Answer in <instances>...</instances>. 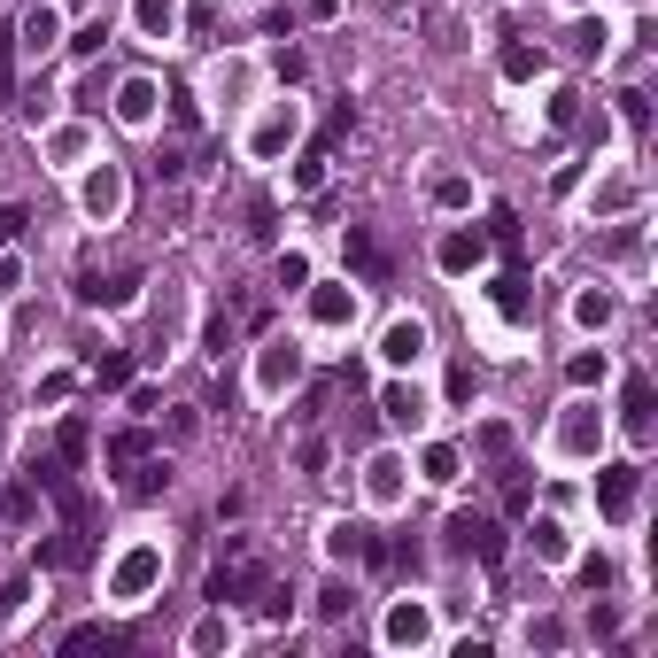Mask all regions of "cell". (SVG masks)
I'll list each match as a JSON object with an SVG mask.
<instances>
[{
  "mask_svg": "<svg viewBox=\"0 0 658 658\" xmlns=\"http://www.w3.org/2000/svg\"><path fill=\"white\" fill-rule=\"evenodd\" d=\"M295 372H302V357L287 349V341H271V349H264V372H256V380L279 395V388H295Z\"/></svg>",
  "mask_w": 658,
  "mask_h": 658,
  "instance_id": "6",
  "label": "cell"
},
{
  "mask_svg": "<svg viewBox=\"0 0 658 658\" xmlns=\"http://www.w3.org/2000/svg\"><path fill=\"white\" fill-rule=\"evenodd\" d=\"M86 210L93 217H117L124 210V179H117V171H93V179H86Z\"/></svg>",
  "mask_w": 658,
  "mask_h": 658,
  "instance_id": "7",
  "label": "cell"
},
{
  "mask_svg": "<svg viewBox=\"0 0 658 658\" xmlns=\"http://www.w3.org/2000/svg\"><path fill=\"white\" fill-rule=\"evenodd\" d=\"M597 496H604V511H612V519H628V511H635V465H604Z\"/></svg>",
  "mask_w": 658,
  "mask_h": 658,
  "instance_id": "3",
  "label": "cell"
},
{
  "mask_svg": "<svg viewBox=\"0 0 658 658\" xmlns=\"http://www.w3.org/2000/svg\"><path fill=\"white\" fill-rule=\"evenodd\" d=\"M535 70H542V55H535V47H504V78H519V86H527Z\"/></svg>",
  "mask_w": 658,
  "mask_h": 658,
  "instance_id": "20",
  "label": "cell"
},
{
  "mask_svg": "<svg viewBox=\"0 0 658 658\" xmlns=\"http://www.w3.org/2000/svg\"><path fill=\"white\" fill-rule=\"evenodd\" d=\"M449 542H457V550H473V558H488V566L504 558V535H496V519H488V511H457V519H449Z\"/></svg>",
  "mask_w": 658,
  "mask_h": 658,
  "instance_id": "2",
  "label": "cell"
},
{
  "mask_svg": "<svg viewBox=\"0 0 658 658\" xmlns=\"http://www.w3.org/2000/svg\"><path fill=\"white\" fill-rule=\"evenodd\" d=\"M24 47H31V55L55 47V8H24Z\"/></svg>",
  "mask_w": 658,
  "mask_h": 658,
  "instance_id": "14",
  "label": "cell"
},
{
  "mask_svg": "<svg viewBox=\"0 0 658 658\" xmlns=\"http://www.w3.org/2000/svg\"><path fill=\"white\" fill-rule=\"evenodd\" d=\"M326 550H333V558H380V542L364 535L357 519H333V527H326Z\"/></svg>",
  "mask_w": 658,
  "mask_h": 658,
  "instance_id": "4",
  "label": "cell"
},
{
  "mask_svg": "<svg viewBox=\"0 0 658 658\" xmlns=\"http://www.w3.org/2000/svg\"><path fill=\"white\" fill-rule=\"evenodd\" d=\"M310 310H318V326H349V318H357V295H349V287H318Z\"/></svg>",
  "mask_w": 658,
  "mask_h": 658,
  "instance_id": "11",
  "label": "cell"
},
{
  "mask_svg": "<svg viewBox=\"0 0 658 658\" xmlns=\"http://www.w3.org/2000/svg\"><path fill=\"white\" fill-rule=\"evenodd\" d=\"M55 449H62V457H70V465H78V457H86V426L70 419V426H62V434H55Z\"/></svg>",
  "mask_w": 658,
  "mask_h": 658,
  "instance_id": "24",
  "label": "cell"
},
{
  "mask_svg": "<svg viewBox=\"0 0 658 658\" xmlns=\"http://www.w3.org/2000/svg\"><path fill=\"white\" fill-rule=\"evenodd\" d=\"M217 643H233V628H225V620H202V628H194V651H217Z\"/></svg>",
  "mask_w": 658,
  "mask_h": 658,
  "instance_id": "25",
  "label": "cell"
},
{
  "mask_svg": "<svg viewBox=\"0 0 658 658\" xmlns=\"http://www.w3.org/2000/svg\"><path fill=\"white\" fill-rule=\"evenodd\" d=\"M148 573H155V558H148V550H132V558H124V573H117V597H124V604H140Z\"/></svg>",
  "mask_w": 658,
  "mask_h": 658,
  "instance_id": "12",
  "label": "cell"
},
{
  "mask_svg": "<svg viewBox=\"0 0 658 658\" xmlns=\"http://www.w3.org/2000/svg\"><path fill=\"white\" fill-rule=\"evenodd\" d=\"M349 264H357L364 279H388V248H380L372 233H357V225H349Z\"/></svg>",
  "mask_w": 658,
  "mask_h": 658,
  "instance_id": "9",
  "label": "cell"
},
{
  "mask_svg": "<svg viewBox=\"0 0 658 658\" xmlns=\"http://www.w3.org/2000/svg\"><path fill=\"white\" fill-rule=\"evenodd\" d=\"M535 558H566V527H558V519L535 527Z\"/></svg>",
  "mask_w": 658,
  "mask_h": 658,
  "instance_id": "21",
  "label": "cell"
},
{
  "mask_svg": "<svg viewBox=\"0 0 658 658\" xmlns=\"http://www.w3.org/2000/svg\"><path fill=\"white\" fill-rule=\"evenodd\" d=\"M132 24L148 31V39H171V24H179V8H171V0H132Z\"/></svg>",
  "mask_w": 658,
  "mask_h": 658,
  "instance_id": "10",
  "label": "cell"
},
{
  "mask_svg": "<svg viewBox=\"0 0 658 658\" xmlns=\"http://www.w3.org/2000/svg\"><path fill=\"white\" fill-rule=\"evenodd\" d=\"M419 635H426V612H419V604H403V612L388 620V643H419Z\"/></svg>",
  "mask_w": 658,
  "mask_h": 658,
  "instance_id": "18",
  "label": "cell"
},
{
  "mask_svg": "<svg viewBox=\"0 0 658 658\" xmlns=\"http://www.w3.org/2000/svg\"><path fill=\"white\" fill-rule=\"evenodd\" d=\"M434 202H442V210H465V202H473V186H465V179H442V186H434Z\"/></svg>",
  "mask_w": 658,
  "mask_h": 658,
  "instance_id": "23",
  "label": "cell"
},
{
  "mask_svg": "<svg viewBox=\"0 0 658 658\" xmlns=\"http://www.w3.org/2000/svg\"><path fill=\"white\" fill-rule=\"evenodd\" d=\"M496 310H504V318H519V310H527V279H519V271H504V279H496Z\"/></svg>",
  "mask_w": 658,
  "mask_h": 658,
  "instance_id": "17",
  "label": "cell"
},
{
  "mask_svg": "<svg viewBox=\"0 0 658 658\" xmlns=\"http://www.w3.org/2000/svg\"><path fill=\"white\" fill-rule=\"evenodd\" d=\"M318 186H326V148H310L295 163V194H318Z\"/></svg>",
  "mask_w": 658,
  "mask_h": 658,
  "instance_id": "16",
  "label": "cell"
},
{
  "mask_svg": "<svg viewBox=\"0 0 658 658\" xmlns=\"http://www.w3.org/2000/svg\"><path fill=\"white\" fill-rule=\"evenodd\" d=\"M589 442H597V419H589V403H581L566 419V449H589Z\"/></svg>",
  "mask_w": 658,
  "mask_h": 658,
  "instance_id": "22",
  "label": "cell"
},
{
  "mask_svg": "<svg viewBox=\"0 0 658 658\" xmlns=\"http://www.w3.org/2000/svg\"><path fill=\"white\" fill-rule=\"evenodd\" d=\"M256 589H264V558H256V542L225 535V558H217V573H210V597L233 604V597H256Z\"/></svg>",
  "mask_w": 658,
  "mask_h": 658,
  "instance_id": "1",
  "label": "cell"
},
{
  "mask_svg": "<svg viewBox=\"0 0 658 658\" xmlns=\"http://www.w3.org/2000/svg\"><path fill=\"white\" fill-rule=\"evenodd\" d=\"M612 318V295H581V326H604Z\"/></svg>",
  "mask_w": 658,
  "mask_h": 658,
  "instance_id": "27",
  "label": "cell"
},
{
  "mask_svg": "<svg viewBox=\"0 0 658 658\" xmlns=\"http://www.w3.org/2000/svg\"><path fill=\"white\" fill-rule=\"evenodd\" d=\"M93 372H101V388H124V380H132V364H124V357H101Z\"/></svg>",
  "mask_w": 658,
  "mask_h": 658,
  "instance_id": "26",
  "label": "cell"
},
{
  "mask_svg": "<svg viewBox=\"0 0 658 658\" xmlns=\"http://www.w3.org/2000/svg\"><path fill=\"white\" fill-rule=\"evenodd\" d=\"M419 349H426V326H419V318H395L388 341H380V357H388V364H411Z\"/></svg>",
  "mask_w": 658,
  "mask_h": 658,
  "instance_id": "5",
  "label": "cell"
},
{
  "mask_svg": "<svg viewBox=\"0 0 658 658\" xmlns=\"http://www.w3.org/2000/svg\"><path fill=\"white\" fill-rule=\"evenodd\" d=\"M117 109H124V117H132V124H148V117H155V86H148V78H132V86H124V101H117Z\"/></svg>",
  "mask_w": 658,
  "mask_h": 658,
  "instance_id": "15",
  "label": "cell"
},
{
  "mask_svg": "<svg viewBox=\"0 0 658 658\" xmlns=\"http://www.w3.org/2000/svg\"><path fill=\"white\" fill-rule=\"evenodd\" d=\"M480 264V233H449L442 240V271H473Z\"/></svg>",
  "mask_w": 658,
  "mask_h": 658,
  "instance_id": "13",
  "label": "cell"
},
{
  "mask_svg": "<svg viewBox=\"0 0 658 658\" xmlns=\"http://www.w3.org/2000/svg\"><path fill=\"white\" fill-rule=\"evenodd\" d=\"M140 457H148V434H140V426H132V434H117V442H109V465H140Z\"/></svg>",
  "mask_w": 658,
  "mask_h": 658,
  "instance_id": "19",
  "label": "cell"
},
{
  "mask_svg": "<svg viewBox=\"0 0 658 658\" xmlns=\"http://www.w3.org/2000/svg\"><path fill=\"white\" fill-rule=\"evenodd\" d=\"M380 411H388V426H426V395L419 388H388Z\"/></svg>",
  "mask_w": 658,
  "mask_h": 658,
  "instance_id": "8",
  "label": "cell"
},
{
  "mask_svg": "<svg viewBox=\"0 0 658 658\" xmlns=\"http://www.w3.org/2000/svg\"><path fill=\"white\" fill-rule=\"evenodd\" d=\"M426 480H457V449H434V457H426Z\"/></svg>",
  "mask_w": 658,
  "mask_h": 658,
  "instance_id": "28",
  "label": "cell"
},
{
  "mask_svg": "<svg viewBox=\"0 0 658 658\" xmlns=\"http://www.w3.org/2000/svg\"><path fill=\"white\" fill-rule=\"evenodd\" d=\"M8 86H16V78H8V47H0V101H8Z\"/></svg>",
  "mask_w": 658,
  "mask_h": 658,
  "instance_id": "29",
  "label": "cell"
}]
</instances>
